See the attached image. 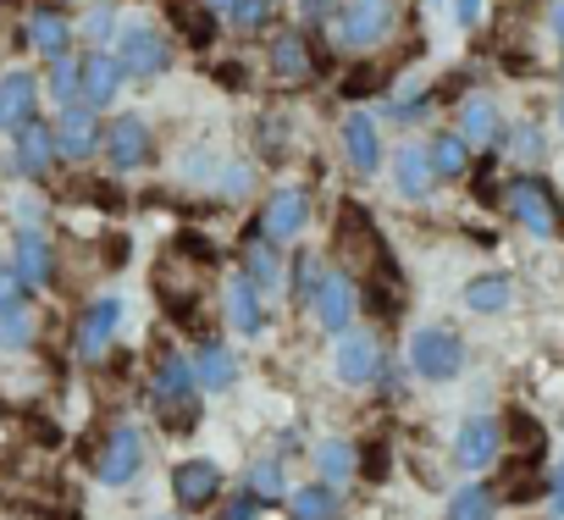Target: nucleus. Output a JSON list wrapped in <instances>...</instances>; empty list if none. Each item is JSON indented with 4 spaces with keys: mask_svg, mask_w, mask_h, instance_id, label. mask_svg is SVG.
Returning <instances> with one entry per match:
<instances>
[{
    "mask_svg": "<svg viewBox=\"0 0 564 520\" xmlns=\"http://www.w3.org/2000/svg\"><path fill=\"white\" fill-rule=\"evenodd\" d=\"M260 150H265L271 161L289 155V122H282V117H265V122H260Z\"/></svg>",
    "mask_w": 564,
    "mask_h": 520,
    "instance_id": "41",
    "label": "nucleus"
},
{
    "mask_svg": "<svg viewBox=\"0 0 564 520\" xmlns=\"http://www.w3.org/2000/svg\"><path fill=\"white\" fill-rule=\"evenodd\" d=\"M404 360L421 382H454L465 371V338L454 327H415L404 344Z\"/></svg>",
    "mask_w": 564,
    "mask_h": 520,
    "instance_id": "2",
    "label": "nucleus"
},
{
    "mask_svg": "<svg viewBox=\"0 0 564 520\" xmlns=\"http://www.w3.org/2000/svg\"><path fill=\"white\" fill-rule=\"evenodd\" d=\"M100 144H106V133H100V111H89V106H67V111L56 117V150H62V161H89Z\"/></svg>",
    "mask_w": 564,
    "mask_h": 520,
    "instance_id": "13",
    "label": "nucleus"
},
{
    "mask_svg": "<svg viewBox=\"0 0 564 520\" xmlns=\"http://www.w3.org/2000/svg\"><path fill=\"white\" fill-rule=\"evenodd\" d=\"M338 133H344V155H349V166H355L360 177L382 172V133H377V122H371L366 111H349Z\"/></svg>",
    "mask_w": 564,
    "mask_h": 520,
    "instance_id": "18",
    "label": "nucleus"
},
{
    "mask_svg": "<svg viewBox=\"0 0 564 520\" xmlns=\"http://www.w3.org/2000/svg\"><path fill=\"white\" fill-rule=\"evenodd\" d=\"M172 23H177V34L194 51H205L216 40V29H221V18L210 12V0H172Z\"/></svg>",
    "mask_w": 564,
    "mask_h": 520,
    "instance_id": "25",
    "label": "nucleus"
},
{
    "mask_svg": "<svg viewBox=\"0 0 564 520\" xmlns=\"http://www.w3.org/2000/svg\"><path fill=\"white\" fill-rule=\"evenodd\" d=\"M150 150H155V139H150V122L144 117H117L111 128H106V155H111V166L117 172H139L144 161H150Z\"/></svg>",
    "mask_w": 564,
    "mask_h": 520,
    "instance_id": "14",
    "label": "nucleus"
},
{
    "mask_svg": "<svg viewBox=\"0 0 564 520\" xmlns=\"http://www.w3.org/2000/svg\"><path fill=\"white\" fill-rule=\"evenodd\" d=\"M221 316H227V327L232 333H243V338H254L260 327H265V311H260V289L243 278V272H232L227 278V294H221Z\"/></svg>",
    "mask_w": 564,
    "mask_h": 520,
    "instance_id": "20",
    "label": "nucleus"
},
{
    "mask_svg": "<svg viewBox=\"0 0 564 520\" xmlns=\"http://www.w3.org/2000/svg\"><path fill=\"white\" fill-rule=\"evenodd\" d=\"M547 498H553V514H564V459H558V470L547 481Z\"/></svg>",
    "mask_w": 564,
    "mask_h": 520,
    "instance_id": "46",
    "label": "nucleus"
},
{
    "mask_svg": "<svg viewBox=\"0 0 564 520\" xmlns=\"http://www.w3.org/2000/svg\"><path fill=\"white\" fill-rule=\"evenodd\" d=\"M194 371H199V388L221 393V388L238 377V360H232V349H227V344H205V349H199V360H194Z\"/></svg>",
    "mask_w": 564,
    "mask_h": 520,
    "instance_id": "32",
    "label": "nucleus"
},
{
    "mask_svg": "<svg viewBox=\"0 0 564 520\" xmlns=\"http://www.w3.org/2000/svg\"><path fill=\"white\" fill-rule=\"evenodd\" d=\"M311 210H316V199H311V188H271V199L260 205V232L265 238H300L305 232V221H311Z\"/></svg>",
    "mask_w": 564,
    "mask_h": 520,
    "instance_id": "10",
    "label": "nucleus"
},
{
    "mask_svg": "<svg viewBox=\"0 0 564 520\" xmlns=\"http://www.w3.org/2000/svg\"><path fill=\"white\" fill-rule=\"evenodd\" d=\"M432 183H437L432 155H426L421 144H404V150L393 155V194H399V199H426Z\"/></svg>",
    "mask_w": 564,
    "mask_h": 520,
    "instance_id": "22",
    "label": "nucleus"
},
{
    "mask_svg": "<svg viewBox=\"0 0 564 520\" xmlns=\"http://www.w3.org/2000/svg\"><path fill=\"white\" fill-rule=\"evenodd\" d=\"M117 34H122V23H117V12L106 7V0H95V12L84 18V40H89V45H106V40L117 45Z\"/></svg>",
    "mask_w": 564,
    "mask_h": 520,
    "instance_id": "37",
    "label": "nucleus"
},
{
    "mask_svg": "<svg viewBox=\"0 0 564 520\" xmlns=\"http://www.w3.org/2000/svg\"><path fill=\"white\" fill-rule=\"evenodd\" d=\"M355 470H360V454H355L344 437H322V443H316V481H333V487H338V481H349Z\"/></svg>",
    "mask_w": 564,
    "mask_h": 520,
    "instance_id": "29",
    "label": "nucleus"
},
{
    "mask_svg": "<svg viewBox=\"0 0 564 520\" xmlns=\"http://www.w3.org/2000/svg\"><path fill=\"white\" fill-rule=\"evenodd\" d=\"M558 128H564V95H558Z\"/></svg>",
    "mask_w": 564,
    "mask_h": 520,
    "instance_id": "49",
    "label": "nucleus"
},
{
    "mask_svg": "<svg viewBox=\"0 0 564 520\" xmlns=\"http://www.w3.org/2000/svg\"><path fill=\"white\" fill-rule=\"evenodd\" d=\"M23 45L40 51L45 62H56V56H67V45H73V23H67L62 12H34L29 29H23Z\"/></svg>",
    "mask_w": 564,
    "mask_h": 520,
    "instance_id": "23",
    "label": "nucleus"
},
{
    "mask_svg": "<svg viewBox=\"0 0 564 520\" xmlns=\"http://www.w3.org/2000/svg\"><path fill=\"white\" fill-rule=\"evenodd\" d=\"M40 117V78L12 67V73H0V128L18 133Z\"/></svg>",
    "mask_w": 564,
    "mask_h": 520,
    "instance_id": "15",
    "label": "nucleus"
},
{
    "mask_svg": "<svg viewBox=\"0 0 564 520\" xmlns=\"http://www.w3.org/2000/svg\"><path fill=\"white\" fill-rule=\"evenodd\" d=\"M172 498H177L183 514L210 509V503L221 498V465H216V459H183V465L172 470Z\"/></svg>",
    "mask_w": 564,
    "mask_h": 520,
    "instance_id": "11",
    "label": "nucleus"
},
{
    "mask_svg": "<svg viewBox=\"0 0 564 520\" xmlns=\"http://www.w3.org/2000/svg\"><path fill=\"white\" fill-rule=\"evenodd\" d=\"M360 300V289H355V278L349 272H327L322 283H316V294H311V316H316V327H327V333H349V322H355V305Z\"/></svg>",
    "mask_w": 564,
    "mask_h": 520,
    "instance_id": "9",
    "label": "nucleus"
},
{
    "mask_svg": "<svg viewBox=\"0 0 564 520\" xmlns=\"http://www.w3.org/2000/svg\"><path fill=\"white\" fill-rule=\"evenodd\" d=\"M333 377L344 382V388H371L377 377H382V344L371 338V333H344L338 344H333Z\"/></svg>",
    "mask_w": 564,
    "mask_h": 520,
    "instance_id": "7",
    "label": "nucleus"
},
{
    "mask_svg": "<svg viewBox=\"0 0 564 520\" xmlns=\"http://www.w3.org/2000/svg\"><path fill=\"white\" fill-rule=\"evenodd\" d=\"M29 283H23V272L12 267V260H0V316H18V311H29Z\"/></svg>",
    "mask_w": 564,
    "mask_h": 520,
    "instance_id": "36",
    "label": "nucleus"
},
{
    "mask_svg": "<svg viewBox=\"0 0 564 520\" xmlns=\"http://www.w3.org/2000/svg\"><path fill=\"white\" fill-rule=\"evenodd\" d=\"M322 278H327V272L316 267V254H294V300H300V305H311V294H316Z\"/></svg>",
    "mask_w": 564,
    "mask_h": 520,
    "instance_id": "39",
    "label": "nucleus"
},
{
    "mask_svg": "<svg viewBox=\"0 0 564 520\" xmlns=\"http://www.w3.org/2000/svg\"><path fill=\"white\" fill-rule=\"evenodd\" d=\"M150 404H155V415L172 432H188L199 421V371H194V360H183L177 349H166L155 360V377H150Z\"/></svg>",
    "mask_w": 564,
    "mask_h": 520,
    "instance_id": "1",
    "label": "nucleus"
},
{
    "mask_svg": "<svg viewBox=\"0 0 564 520\" xmlns=\"http://www.w3.org/2000/svg\"><path fill=\"white\" fill-rule=\"evenodd\" d=\"M260 509H265V503H260L249 487H232L227 503H221V520H260Z\"/></svg>",
    "mask_w": 564,
    "mask_h": 520,
    "instance_id": "40",
    "label": "nucleus"
},
{
    "mask_svg": "<svg viewBox=\"0 0 564 520\" xmlns=\"http://www.w3.org/2000/svg\"><path fill=\"white\" fill-rule=\"evenodd\" d=\"M29 311H18V316H0V344H7V349H18V344H29Z\"/></svg>",
    "mask_w": 564,
    "mask_h": 520,
    "instance_id": "43",
    "label": "nucleus"
},
{
    "mask_svg": "<svg viewBox=\"0 0 564 520\" xmlns=\"http://www.w3.org/2000/svg\"><path fill=\"white\" fill-rule=\"evenodd\" d=\"M139 470H144V437H139V426H117L95 448V481L100 487H128Z\"/></svg>",
    "mask_w": 564,
    "mask_h": 520,
    "instance_id": "6",
    "label": "nucleus"
},
{
    "mask_svg": "<svg viewBox=\"0 0 564 520\" xmlns=\"http://www.w3.org/2000/svg\"><path fill=\"white\" fill-rule=\"evenodd\" d=\"M399 23V7L393 0H344L333 12V40L349 45V51H377Z\"/></svg>",
    "mask_w": 564,
    "mask_h": 520,
    "instance_id": "3",
    "label": "nucleus"
},
{
    "mask_svg": "<svg viewBox=\"0 0 564 520\" xmlns=\"http://www.w3.org/2000/svg\"><path fill=\"white\" fill-rule=\"evenodd\" d=\"M426 155H432V172H437V177H465V172H470V144H465L459 133H448V128L426 144Z\"/></svg>",
    "mask_w": 564,
    "mask_h": 520,
    "instance_id": "31",
    "label": "nucleus"
},
{
    "mask_svg": "<svg viewBox=\"0 0 564 520\" xmlns=\"http://www.w3.org/2000/svg\"><path fill=\"white\" fill-rule=\"evenodd\" d=\"M498 448H503V421L470 415V421H459V432H454V443H448V459H454L459 470H492Z\"/></svg>",
    "mask_w": 564,
    "mask_h": 520,
    "instance_id": "8",
    "label": "nucleus"
},
{
    "mask_svg": "<svg viewBox=\"0 0 564 520\" xmlns=\"http://www.w3.org/2000/svg\"><path fill=\"white\" fill-rule=\"evenodd\" d=\"M12 267L23 272V283L29 289H45L51 283V272H56V254H51V238L34 227V221H23L18 227V249H12Z\"/></svg>",
    "mask_w": 564,
    "mask_h": 520,
    "instance_id": "19",
    "label": "nucleus"
},
{
    "mask_svg": "<svg viewBox=\"0 0 564 520\" xmlns=\"http://www.w3.org/2000/svg\"><path fill=\"white\" fill-rule=\"evenodd\" d=\"M216 78H221V89H243V67H238V62L216 67Z\"/></svg>",
    "mask_w": 564,
    "mask_h": 520,
    "instance_id": "47",
    "label": "nucleus"
},
{
    "mask_svg": "<svg viewBox=\"0 0 564 520\" xmlns=\"http://www.w3.org/2000/svg\"><path fill=\"white\" fill-rule=\"evenodd\" d=\"M432 7H448V0H432Z\"/></svg>",
    "mask_w": 564,
    "mask_h": 520,
    "instance_id": "50",
    "label": "nucleus"
},
{
    "mask_svg": "<svg viewBox=\"0 0 564 520\" xmlns=\"http://www.w3.org/2000/svg\"><path fill=\"white\" fill-rule=\"evenodd\" d=\"M509 216H514L531 238H558V232H564L558 199H553L547 183H536V177H514V183H509Z\"/></svg>",
    "mask_w": 564,
    "mask_h": 520,
    "instance_id": "5",
    "label": "nucleus"
},
{
    "mask_svg": "<svg viewBox=\"0 0 564 520\" xmlns=\"http://www.w3.org/2000/svg\"><path fill=\"white\" fill-rule=\"evenodd\" d=\"M78 89H84V62L78 56H56L51 62V100L67 111V106H78Z\"/></svg>",
    "mask_w": 564,
    "mask_h": 520,
    "instance_id": "34",
    "label": "nucleus"
},
{
    "mask_svg": "<svg viewBox=\"0 0 564 520\" xmlns=\"http://www.w3.org/2000/svg\"><path fill=\"white\" fill-rule=\"evenodd\" d=\"M243 487H249L260 503H282V492H289V487H282V465H276V459H254Z\"/></svg>",
    "mask_w": 564,
    "mask_h": 520,
    "instance_id": "35",
    "label": "nucleus"
},
{
    "mask_svg": "<svg viewBox=\"0 0 564 520\" xmlns=\"http://www.w3.org/2000/svg\"><path fill=\"white\" fill-rule=\"evenodd\" d=\"M492 503H498V492L487 481H465L459 492H448L443 520H492Z\"/></svg>",
    "mask_w": 564,
    "mask_h": 520,
    "instance_id": "30",
    "label": "nucleus"
},
{
    "mask_svg": "<svg viewBox=\"0 0 564 520\" xmlns=\"http://www.w3.org/2000/svg\"><path fill=\"white\" fill-rule=\"evenodd\" d=\"M514 305V283L503 278V272H487V278H470L465 283V311H476V316H503Z\"/></svg>",
    "mask_w": 564,
    "mask_h": 520,
    "instance_id": "26",
    "label": "nucleus"
},
{
    "mask_svg": "<svg viewBox=\"0 0 564 520\" xmlns=\"http://www.w3.org/2000/svg\"><path fill=\"white\" fill-rule=\"evenodd\" d=\"M243 278L260 289V300H271L276 289H282V254H276V238H254L249 243V254H243Z\"/></svg>",
    "mask_w": 564,
    "mask_h": 520,
    "instance_id": "24",
    "label": "nucleus"
},
{
    "mask_svg": "<svg viewBox=\"0 0 564 520\" xmlns=\"http://www.w3.org/2000/svg\"><path fill=\"white\" fill-rule=\"evenodd\" d=\"M289 514L294 520H338L344 514V492L333 481H305L294 498H289Z\"/></svg>",
    "mask_w": 564,
    "mask_h": 520,
    "instance_id": "27",
    "label": "nucleus"
},
{
    "mask_svg": "<svg viewBox=\"0 0 564 520\" xmlns=\"http://www.w3.org/2000/svg\"><path fill=\"white\" fill-rule=\"evenodd\" d=\"M311 73V40L300 34V29H289V34H271V78H305Z\"/></svg>",
    "mask_w": 564,
    "mask_h": 520,
    "instance_id": "28",
    "label": "nucleus"
},
{
    "mask_svg": "<svg viewBox=\"0 0 564 520\" xmlns=\"http://www.w3.org/2000/svg\"><path fill=\"white\" fill-rule=\"evenodd\" d=\"M470 150L476 144H498L503 139V117H498V100L492 95H465L459 100V128H454Z\"/></svg>",
    "mask_w": 564,
    "mask_h": 520,
    "instance_id": "21",
    "label": "nucleus"
},
{
    "mask_svg": "<svg viewBox=\"0 0 564 520\" xmlns=\"http://www.w3.org/2000/svg\"><path fill=\"white\" fill-rule=\"evenodd\" d=\"M481 12H487V0H454V23H459V29H476Z\"/></svg>",
    "mask_w": 564,
    "mask_h": 520,
    "instance_id": "45",
    "label": "nucleus"
},
{
    "mask_svg": "<svg viewBox=\"0 0 564 520\" xmlns=\"http://www.w3.org/2000/svg\"><path fill=\"white\" fill-rule=\"evenodd\" d=\"M117 67H122V78H161V73H172V40L161 34V29H144V23H122V34H117Z\"/></svg>",
    "mask_w": 564,
    "mask_h": 520,
    "instance_id": "4",
    "label": "nucleus"
},
{
    "mask_svg": "<svg viewBox=\"0 0 564 520\" xmlns=\"http://www.w3.org/2000/svg\"><path fill=\"white\" fill-rule=\"evenodd\" d=\"M216 188H221L227 199L249 194V166H227V161H221V177H216Z\"/></svg>",
    "mask_w": 564,
    "mask_h": 520,
    "instance_id": "44",
    "label": "nucleus"
},
{
    "mask_svg": "<svg viewBox=\"0 0 564 520\" xmlns=\"http://www.w3.org/2000/svg\"><path fill=\"white\" fill-rule=\"evenodd\" d=\"M117 327H122V300H117V294H106V300H95V305L84 311L73 349H78L84 360H106V355H111V338H117Z\"/></svg>",
    "mask_w": 564,
    "mask_h": 520,
    "instance_id": "12",
    "label": "nucleus"
},
{
    "mask_svg": "<svg viewBox=\"0 0 564 520\" xmlns=\"http://www.w3.org/2000/svg\"><path fill=\"white\" fill-rule=\"evenodd\" d=\"M547 29H553V40L564 45V0H553V12H547Z\"/></svg>",
    "mask_w": 564,
    "mask_h": 520,
    "instance_id": "48",
    "label": "nucleus"
},
{
    "mask_svg": "<svg viewBox=\"0 0 564 520\" xmlns=\"http://www.w3.org/2000/svg\"><path fill=\"white\" fill-rule=\"evenodd\" d=\"M210 12L232 29H265L271 23V0H210Z\"/></svg>",
    "mask_w": 564,
    "mask_h": 520,
    "instance_id": "33",
    "label": "nucleus"
},
{
    "mask_svg": "<svg viewBox=\"0 0 564 520\" xmlns=\"http://www.w3.org/2000/svg\"><path fill=\"white\" fill-rule=\"evenodd\" d=\"M161 520H172V514H161Z\"/></svg>",
    "mask_w": 564,
    "mask_h": 520,
    "instance_id": "51",
    "label": "nucleus"
},
{
    "mask_svg": "<svg viewBox=\"0 0 564 520\" xmlns=\"http://www.w3.org/2000/svg\"><path fill=\"white\" fill-rule=\"evenodd\" d=\"M122 67H117V56L111 51H89L84 56V89H78V106H89V111H106L117 95H122Z\"/></svg>",
    "mask_w": 564,
    "mask_h": 520,
    "instance_id": "16",
    "label": "nucleus"
},
{
    "mask_svg": "<svg viewBox=\"0 0 564 520\" xmlns=\"http://www.w3.org/2000/svg\"><path fill=\"white\" fill-rule=\"evenodd\" d=\"M12 144H18V166H23L29 177H51V166L62 161V150H56V122H45V117H34L29 128H18Z\"/></svg>",
    "mask_w": 564,
    "mask_h": 520,
    "instance_id": "17",
    "label": "nucleus"
},
{
    "mask_svg": "<svg viewBox=\"0 0 564 520\" xmlns=\"http://www.w3.org/2000/svg\"><path fill=\"white\" fill-rule=\"evenodd\" d=\"M542 150H547V144H542V128H536V122H520V128L509 133V155H514V161L531 166V161H542Z\"/></svg>",
    "mask_w": 564,
    "mask_h": 520,
    "instance_id": "38",
    "label": "nucleus"
},
{
    "mask_svg": "<svg viewBox=\"0 0 564 520\" xmlns=\"http://www.w3.org/2000/svg\"><path fill=\"white\" fill-rule=\"evenodd\" d=\"M360 476H366V481H382V476H388V437H371V443L360 448Z\"/></svg>",
    "mask_w": 564,
    "mask_h": 520,
    "instance_id": "42",
    "label": "nucleus"
}]
</instances>
